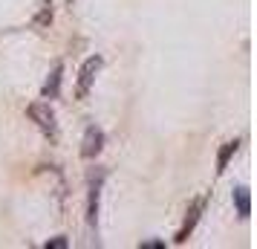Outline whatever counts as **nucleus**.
I'll use <instances>...</instances> for the list:
<instances>
[{
	"mask_svg": "<svg viewBox=\"0 0 257 249\" xmlns=\"http://www.w3.org/2000/svg\"><path fill=\"white\" fill-rule=\"evenodd\" d=\"M29 119L38 125V131L47 136L49 142H58V122H55V110L49 107V102H32L26 107Z\"/></svg>",
	"mask_w": 257,
	"mask_h": 249,
	"instance_id": "1",
	"label": "nucleus"
},
{
	"mask_svg": "<svg viewBox=\"0 0 257 249\" xmlns=\"http://www.w3.org/2000/svg\"><path fill=\"white\" fill-rule=\"evenodd\" d=\"M101 67H104V58L101 55H93V58H87L81 64L78 84H75V99H87V93H90V87L95 84V75L101 72Z\"/></svg>",
	"mask_w": 257,
	"mask_h": 249,
	"instance_id": "2",
	"label": "nucleus"
},
{
	"mask_svg": "<svg viewBox=\"0 0 257 249\" xmlns=\"http://www.w3.org/2000/svg\"><path fill=\"white\" fill-rule=\"evenodd\" d=\"M101 148H104V131L90 125L84 131V139H81V156L84 159H95V156L101 154Z\"/></svg>",
	"mask_w": 257,
	"mask_h": 249,
	"instance_id": "3",
	"label": "nucleus"
},
{
	"mask_svg": "<svg viewBox=\"0 0 257 249\" xmlns=\"http://www.w3.org/2000/svg\"><path fill=\"white\" fill-rule=\"evenodd\" d=\"M202 209H205V197H197V200L191 203V209H188V214H185V223H182V229L176 232V243H185L188 240V235L194 232V226L199 223V217H202Z\"/></svg>",
	"mask_w": 257,
	"mask_h": 249,
	"instance_id": "4",
	"label": "nucleus"
},
{
	"mask_svg": "<svg viewBox=\"0 0 257 249\" xmlns=\"http://www.w3.org/2000/svg\"><path fill=\"white\" fill-rule=\"evenodd\" d=\"M101 183H104V174H98V180L90 183V203H87V220H90V229H95V223H98V197H101Z\"/></svg>",
	"mask_w": 257,
	"mask_h": 249,
	"instance_id": "5",
	"label": "nucleus"
},
{
	"mask_svg": "<svg viewBox=\"0 0 257 249\" xmlns=\"http://www.w3.org/2000/svg\"><path fill=\"white\" fill-rule=\"evenodd\" d=\"M61 78H64V64H55V70H52V75H49V78H47V84H44V96H47V99H58Z\"/></svg>",
	"mask_w": 257,
	"mask_h": 249,
	"instance_id": "6",
	"label": "nucleus"
},
{
	"mask_svg": "<svg viewBox=\"0 0 257 249\" xmlns=\"http://www.w3.org/2000/svg\"><path fill=\"white\" fill-rule=\"evenodd\" d=\"M234 203H237V214L240 217H248L251 214V194H248V189H234Z\"/></svg>",
	"mask_w": 257,
	"mask_h": 249,
	"instance_id": "7",
	"label": "nucleus"
},
{
	"mask_svg": "<svg viewBox=\"0 0 257 249\" xmlns=\"http://www.w3.org/2000/svg\"><path fill=\"white\" fill-rule=\"evenodd\" d=\"M237 148H240V142H237V139H231V142H225L222 145V151H220V156H217V171H225V168H228V159H231L234 154H237Z\"/></svg>",
	"mask_w": 257,
	"mask_h": 249,
	"instance_id": "8",
	"label": "nucleus"
},
{
	"mask_svg": "<svg viewBox=\"0 0 257 249\" xmlns=\"http://www.w3.org/2000/svg\"><path fill=\"white\" fill-rule=\"evenodd\" d=\"M49 21H52V3L41 0V12H38V18H35V26H47Z\"/></svg>",
	"mask_w": 257,
	"mask_h": 249,
	"instance_id": "9",
	"label": "nucleus"
},
{
	"mask_svg": "<svg viewBox=\"0 0 257 249\" xmlns=\"http://www.w3.org/2000/svg\"><path fill=\"white\" fill-rule=\"evenodd\" d=\"M47 246H52V249H58V246H67V240H64V237H55V240H49Z\"/></svg>",
	"mask_w": 257,
	"mask_h": 249,
	"instance_id": "10",
	"label": "nucleus"
},
{
	"mask_svg": "<svg viewBox=\"0 0 257 249\" xmlns=\"http://www.w3.org/2000/svg\"><path fill=\"white\" fill-rule=\"evenodd\" d=\"M67 3H72V0H67Z\"/></svg>",
	"mask_w": 257,
	"mask_h": 249,
	"instance_id": "11",
	"label": "nucleus"
}]
</instances>
